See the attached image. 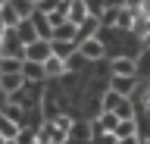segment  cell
Masks as SVG:
<instances>
[{"instance_id": "5bb4252c", "label": "cell", "mask_w": 150, "mask_h": 144, "mask_svg": "<svg viewBox=\"0 0 150 144\" xmlns=\"http://www.w3.org/2000/svg\"><path fill=\"white\" fill-rule=\"evenodd\" d=\"M44 72H47V78H59V75H66L69 72V63L66 60H59V57H50L44 63Z\"/></svg>"}, {"instance_id": "8992f818", "label": "cell", "mask_w": 150, "mask_h": 144, "mask_svg": "<svg viewBox=\"0 0 150 144\" xmlns=\"http://www.w3.org/2000/svg\"><path fill=\"white\" fill-rule=\"evenodd\" d=\"M22 78H25L28 85H41V82H47L44 63H31V60H25V63H22Z\"/></svg>"}, {"instance_id": "e0dca14e", "label": "cell", "mask_w": 150, "mask_h": 144, "mask_svg": "<svg viewBox=\"0 0 150 144\" xmlns=\"http://www.w3.org/2000/svg\"><path fill=\"white\" fill-rule=\"evenodd\" d=\"M134 19H138V13H131L128 6H119V16H116V28H125V31H131Z\"/></svg>"}, {"instance_id": "277c9868", "label": "cell", "mask_w": 150, "mask_h": 144, "mask_svg": "<svg viewBox=\"0 0 150 144\" xmlns=\"http://www.w3.org/2000/svg\"><path fill=\"white\" fill-rule=\"evenodd\" d=\"M110 75H138V57H125V53L112 57L110 60Z\"/></svg>"}, {"instance_id": "cb8c5ba5", "label": "cell", "mask_w": 150, "mask_h": 144, "mask_svg": "<svg viewBox=\"0 0 150 144\" xmlns=\"http://www.w3.org/2000/svg\"><path fill=\"white\" fill-rule=\"evenodd\" d=\"M119 100H122V94H116L112 88H106V94L100 97V110H116V106H119Z\"/></svg>"}, {"instance_id": "3957f363", "label": "cell", "mask_w": 150, "mask_h": 144, "mask_svg": "<svg viewBox=\"0 0 150 144\" xmlns=\"http://www.w3.org/2000/svg\"><path fill=\"white\" fill-rule=\"evenodd\" d=\"M0 57H22L25 60V44L19 41L16 28H9L3 38H0Z\"/></svg>"}, {"instance_id": "484cf974", "label": "cell", "mask_w": 150, "mask_h": 144, "mask_svg": "<svg viewBox=\"0 0 150 144\" xmlns=\"http://www.w3.org/2000/svg\"><path fill=\"white\" fill-rule=\"evenodd\" d=\"M116 144H141V138H138V135H134V138H119Z\"/></svg>"}, {"instance_id": "7c38bea8", "label": "cell", "mask_w": 150, "mask_h": 144, "mask_svg": "<svg viewBox=\"0 0 150 144\" xmlns=\"http://www.w3.org/2000/svg\"><path fill=\"white\" fill-rule=\"evenodd\" d=\"M112 113L119 116V122H125V119H138V106H134V97H122V100H119V106H116Z\"/></svg>"}, {"instance_id": "44dd1931", "label": "cell", "mask_w": 150, "mask_h": 144, "mask_svg": "<svg viewBox=\"0 0 150 144\" xmlns=\"http://www.w3.org/2000/svg\"><path fill=\"white\" fill-rule=\"evenodd\" d=\"M138 135V119H125L116 125V138H134Z\"/></svg>"}, {"instance_id": "52a82bcc", "label": "cell", "mask_w": 150, "mask_h": 144, "mask_svg": "<svg viewBox=\"0 0 150 144\" xmlns=\"http://www.w3.org/2000/svg\"><path fill=\"white\" fill-rule=\"evenodd\" d=\"M66 16H69V22L78 28V25H81V22L91 16V10H88V0H69V10H66Z\"/></svg>"}, {"instance_id": "ffe728a7", "label": "cell", "mask_w": 150, "mask_h": 144, "mask_svg": "<svg viewBox=\"0 0 150 144\" xmlns=\"http://www.w3.org/2000/svg\"><path fill=\"white\" fill-rule=\"evenodd\" d=\"M38 141V125H19L16 144H35Z\"/></svg>"}, {"instance_id": "30bf717a", "label": "cell", "mask_w": 150, "mask_h": 144, "mask_svg": "<svg viewBox=\"0 0 150 144\" xmlns=\"http://www.w3.org/2000/svg\"><path fill=\"white\" fill-rule=\"evenodd\" d=\"M22 85H25L22 72H0V88H3L6 94H16V91H19Z\"/></svg>"}, {"instance_id": "5b68a950", "label": "cell", "mask_w": 150, "mask_h": 144, "mask_svg": "<svg viewBox=\"0 0 150 144\" xmlns=\"http://www.w3.org/2000/svg\"><path fill=\"white\" fill-rule=\"evenodd\" d=\"M110 88L122 97H134L138 91V75H110Z\"/></svg>"}, {"instance_id": "7a4b0ae2", "label": "cell", "mask_w": 150, "mask_h": 144, "mask_svg": "<svg viewBox=\"0 0 150 144\" xmlns=\"http://www.w3.org/2000/svg\"><path fill=\"white\" fill-rule=\"evenodd\" d=\"M50 57H53L50 38H38V41H31V44H25V60H31V63H47Z\"/></svg>"}, {"instance_id": "d4e9b609", "label": "cell", "mask_w": 150, "mask_h": 144, "mask_svg": "<svg viewBox=\"0 0 150 144\" xmlns=\"http://www.w3.org/2000/svg\"><path fill=\"white\" fill-rule=\"evenodd\" d=\"M6 106H9V94H6V91H3V88H0V113H3Z\"/></svg>"}, {"instance_id": "8fae6325", "label": "cell", "mask_w": 150, "mask_h": 144, "mask_svg": "<svg viewBox=\"0 0 150 144\" xmlns=\"http://www.w3.org/2000/svg\"><path fill=\"white\" fill-rule=\"evenodd\" d=\"M94 35H100V16H94V13H91V16L78 25V35H75V38L84 41V38H94Z\"/></svg>"}, {"instance_id": "1f68e13d", "label": "cell", "mask_w": 150, "mask_h": 144, "mask_svg": "<svg viewBox=\"0 0 150 144\" xmlns=\"http://www.w3.org/2000/svg\"><path fill=\"white\" fill-rule=\"evenodd\" d=\"M35 3H41V0H35Z\"/></svg>"}, {"instance_id": "4dcf8cb0", "label": "cell", "mask_w": 150, "mask_h": 144, "mask_svg": "<svg viewBox=\"0 0 150 144\" xmlns=\"http://www.w3.org/2000/svg\"><path fill=\"white\" fill-rule=\"evenodd\" d=\"M141 3H150V0H141Z\"/></svg>"}, {"instance_id": "ba28073f", "label": "cell", "mask_w": 150, "mask_h": 144, "mask_svg": "<svg viewBox=\"0 0 150 144\" xmlns=\"http://www.w3.org/2000/svg\"><path fill=\"white\" fill-rule=\"evenodd\" d=\"M69 141H75V144L94 141V125H91V122H75L72 132H69Z\"/></svg>"}, {"instance_id": "f1b7e54d", "label": "cell", "mask_w": 150, "mask_h": 144, "mask_svg": "<svg viewBox=\"0 0 150 144\" xmlns=\"http://www.w3.org/2000/svg\"><path fill=\"white\" fill-rule=\"evenodd\" d=\"M141 144H150V138H141Z\"/></svg>"}, {"instance_id": "ac0fdd59", "label": "cell", "mask_w": 150, "mask_h": 144, "mask_svg": "<svg viewBox=\"0 0 150 144\" xmlns=\"http://www.w3.org/2000/svg\"><path fill=\"white\" fill-rule=\"evenodd\" d=\"M31 22H35V28H38V35H41V38H53V28H50V19H47L44 13H35V16H31Z\"/></svg>"}, {"instance_id": "4316f807", "label": "cell", "mask_w": 150, "mask_h": 144, "mask_svg": "<svg viewBox=\"0 0 150 144\" xmlns=\"http://www.w3.org/2000/svg\"><path fill=\"white\" fill-rule=\"evenodd\" d=\"M6 31H9V28H6V25H3V19H0V38H3V35H6Z\"/></svg>"}, {"instance_id": "7402d4cb", "label": "cell", "mask_w": 150, "mask_h": 144, "mask_svg": "<svg viewBox=\"0 0 150 144\" xmlns=\"http://www.w3.org/2000/svg\"><path fill=\"white\" fill-rule=\"evenodd\" d=\"M0 19H3V25H6V28H16L19 22H22V16H19V13H16V10H13V6L6 3V6L0 10Z\"/></svg>"}, {"instance_id": "d6986e66", "label": "cell", "mask_w": 150, "mask_h": 144, "mask_svg": "<svg viewBox=\"0 0 150 144\" xmlns=\"http://www.w3.org/2000/svg\"><path fill=\"white\" fill-rule=\"evenodd\" d=\"M0 135H3L6 141H9V138H16V135H19V122H13V119H9L6 113H0Z\"/></svg>"}, {"instance_id": "83f0119b", "label": "cell", "mask_w": 150, "mask_h": 144, "mask_svg": "<svg viewBox=\"0 0 150 144\" xmlns=\"http://www.w3.org/2000/svg\"><path fill=\"white\" fill-rule=\"evenodd\" d=\"M3 144H16V138H9V141H3Z\"/></svg>"}, {"instance_id": "9c48e42d", "label": "cell", "mask_w": 150, "mask_h": 144, "mask_svg": "<svg viewBox=\"0 0 150 144\" xmlns=\"http://www.w3.org/2000/svg\"><path fill=\"white\" fill-rule=\"evenodd\" d=\"M50 47H53V57L69 63V60L78 53V41H50Z\"/></svg>"}, {"instance_id": "2e32d148", "label": "cell", "mask_w": 150, "mask_h": 144, "mask_svg": "<svg viewBox=\"0 0 150 144\" xmlns=\"http://www.w3.org/2000/svg\"><path fill=\"white\" fill-rule=\"evenodd\" d=\"M75 35H78V28H75L72 22H63V25L53 28V38H50V41H78Z\"/></svg>"}, {"instance_id": "9a60e30c", "label": "cell", "mask_w": 150, "mask_h": 144, "mask_svg": "<svg viewBox=\"0 0 150 144\" xmlns=\"http://www.w3.org/2000/svg\"><path fill=\"white\" fill-rule=\"evenodd\" d=\"M6 3L22 16V19H31V16L38 13V3H35V0H6Z\"/></svg>"}, {"instance_id": "6da1fadb", "label": "cell", "mask_w": 150, "mask_h": 144, "mask_svg": "<svg viewBox=\"0 0 150 144\" xmlns=\"http://www.w3.org/2000/svg\"><path fill=\"white\" fill-rule=\"evenodd\" d=\"M103 53H106V41L100 38V35H94V38H84L78 41V57L81 60H103Z\"/></svg>"}, {"instance_id": "f546056e", "label": "cell", "mask_w": 150, "mask_h": 144, "mask_svg": "<svg viewBox=\"0 0 150 144\" xmlns=\"http://www.w3.org/2000/svg\"><path fill=\"white\" fill-rule=\"evenodd\" d=\"M3 6H6V0H0V10H3Z\"/></svg>"}, {"instance_id": "603a6c76", "label": "cell", "mask_w": 150, "mask_h": 144, "mask_svg": "<svg viewBox=\"0 0 150 144\" xmlns=\"http://www.w3.org/2000/svg\"><path fill=\"white\" fill-rule=\"evenodd\" d=\"M22 57H0V72H22Z\"/></svg>"}, {"instance_id": "4fadbf2b", "label": "cell", "mask_w": 150, "mask_h": 144, "mask_svg": "<svg viewBox=\"0 0 150 144\" xmlns=\"http://www.w3.org/2000/svg\"><path fill=\"white\" fill-rule=\"evenodd\" d=\"M16 35H19V41H22V44H31V41H38V38H41L31 19H22V22H19V25H16Z\"/></svg>"}]
</instances>
